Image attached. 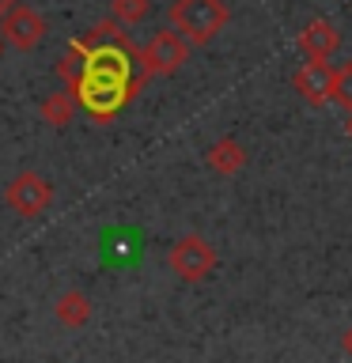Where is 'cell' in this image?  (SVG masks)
<instances>
[{"label":"cell","mask_w":352,"mask_h":363,"mask_svg":"<svg viewBox=\"0 0 352 363\" xmlns=\"http://www.w3.org/2000/svg\"><path fill=\"white\" fill-rule=\"evenodd\" d=\"M329 99L337 102V106L352 110V61L337 65L334 68V84H329Z\"/></svg>","instance_id":"obj_13"},{"label":"cell","mask_w":352,"mask_h":363,"mask_svg":"<svg viewBox=\"0 0 352 363\" xmlns=\"http://www.w3.org/2000/svg\"><path fill=\"white\" fill-rule=\"evenodd\" d=\"M345 129H348V136H352V110H348V121H345Z\"/></svg>","instance_id":"obj_18"},{"label":"cell","mask_w":352,"mask_h":363,"mask_svg":"<svg viewBox=\"0 0 352 363\" xmlns=\"http://www.w3.org/2000/svg\"><path fill=\"white\" fill-rule=\"evenodd\" d=\"M121 30H125L121 23H114V19H102V23H95V27H91V42H114V45H129V38H125Z\"/></svg>","instance_id":"obj_14"},{"label":"cell","mask_w":352,"mask_h":363,"mask_svg":"<svg viewBox=\"0 0 352 363\" xmlns=\"http://www.w3.org/2000/svg\"><path fill=\"white\" fill-rule=\"evenodd\" d=\"M4 50H8V45H4V38H0V57H4Z\"/></svg>","instance_id":"obj_19"},{"label":"cell","mask_w":352,"mask_h":363,"mask_svg":"<svg viewBox=\"0 0 352 363\" xmlns=\"http://www.w3.org/2000/svg\"><path fill=\"white\" fill-rule=\"evenodd\" d=\"M341 348H345V356L352 359V325L345 329V337H341Z\"/></svg>","instance_id":"obj_16"},{"label":"cell","mask_w":352,"mask_h":363,"mask_svg":"<svg viewBox=\"0 0 352 363\" xmlns=\"http://www.w3.org/2000/svg\"><path fill=\"white\" fill-rule=\"evenodd\" d=\"M76 65H79V61H72V53L57 61V76L65 79V87H68V91H76V84H79V68H76Z\"/></svg>","instance_id":"obj_15"},{"label":"cell","mask_w":352,"mask_h":363,"mask_svg":"<svg viewBox=\"0 0 352 363\" xmlns=\"http://www.w3.org/2000/svg\"><path fill=\"white\" fill-rule=\"evenodd\" d=\"M148 16H152V0H110V19L121 23L125 30L141 27Z\"/></svg>","instance_id":"obj_12"},{"label":"cell","mask_w":352,"mask_h":363,"mask_svg":"<svg viewBox=\"0 0 352 363\" xmlns=\"http://www.w3.org/2000/svg\"><path fill=\"white\" fill-rule=\"evenodd\" d=\"M189 50L193 45L182 38L175 27H167V30H155L133 57H136V65H141V72L152 79V76H175L178 68L189 61Z\"/></svg>","instance_id":"obj_2"},{"label":"cell","mask_w":352,"mask_h":363,"mask_svg":"<svg viewBox=\"0 0 352 363\" xmlns=\"http://www.w3.org/2000/svg\"><path fill=\"white\" fill-rule=\"evenodd\" d=\"M76 99L79 106H87V113L95 121H110L125 102H129V79L114 84V79H95V76H79L76 84Z\"/></svg>","instance_id":"obj_6"},{"label":"cell","mask_w":352,"mask_h":363,"mask_svg":"<svg viewBox=\"0 0 352 363\" xmlns=\"http://www.w3.org/2000/svg\"><path fill=\"white\" fill-rule=\"evenodd\" d=\"M167 265H170V272H175L178 280L201 284V280H209L212 269H216V246L204 235H182L178 242L170 246Z\"/></svg>","instance_id":"obj_4"},{"label":"cell","mask_w":352,"mask_h":363,"mask_svg":"<svg viewBox=\"0 0 352 363\" xmlns=\"http://www.w3.org/2000/svg\"><path fill=\"white\" fill-rule=\"evenodd\" d=\"M4 204L23 220H38V216L53 204V182L38 174V170H19L4 186Z\"/></svg>","instance_id":"obj_3"},{"label":"cell","mask_w":352,"mask_h":363,"mask_svg":"<svg viewBox=\"0 0 352 363\" xmlns=\"http://www.w3.org/2000/svg\"><path fill=\"white\" fill-rule=\"evenodd\" d=\"M53 314H57V322H61L65 329H84V325L91 322V314H95V306H91V299H87L84 291L68 288V291L57 295Z\"/></svg>","instance_id":"obj_10"},{"label":"cell","mask_w":352,"mask_h":363,"mask_svg":"<svg viewBox=\"0 0 352 363\" xmlns=\"http://www.w3.org/2000/svg\"><path fill=\"white\" fill-rule=\"evenodd\" d=\"M45 34H50V23H45V16L38 8L31 4H11L4 16H0V38H4V45H11L16 53H31L38 50V45L45 42Z\"/></svg>","instance_id":"obj_5"},{"label":"cell","mask_w":352,"mask_h":363,"mask_svg":"<svg viewBox=\"0 0 352 363\" xmlns=\"http://www.w3.org/2000/svg\"><path fill=\"white\" fill-rule=\"evenodd\" d=\"M167 16H170V27L189 45H209L227 27L231 11H227L224 0H175Z\"/></svg>","instance_id":"obj_1"},{"label":"cell","mask_w":352,"mask_h":363,"mask_svg":"<svg viewBox=\"0 0 352 363\" xmlns=\"http://www.w3.org/2000/svg\"><path fill=\"white\" fill-rule=\"evenodd\" d=\"M295 45H299V53L311 57V61H329V57L341 50V30L329 19H311L299 34H295Z\"/></svg>","instance_id":"obj_7"},{"label":"cell","mask_w":352,"mask_h":363,"mask_svg":"<svg viewBox=\"0 0 352 363\" xmlns=\"http://www.w3.org/2000/svg\"><path fill=\"white\" fill-rule=\"evenodd\" d=\"M76 110H79V99H76V91H68V87L53 91V95H45L38 102V118L50 125V129H65Z\"/></svg>","instance_id":"obj_11"},{"label":"cell","mask_w":352,"mask_h":363,"mask_svg":"<svg viewBox=\"0 0 352 363\" xmlns=\"http://www.w3.org/2000/svg\"><path fill=\"white\" fill-rule=\"evenodd\" d=\"M11 4H19V0H0V16H4V11H8Z\"/></svg>","instance_id":"obj_17"},{"label":"cell","mask_w":352,"mask_h":363,"mask_svg":"<svg viewBox=\"0 0 352 363\" xmlns=\"http://www.w3.org/2000/svg\"><path fill=\"white\" fill-rule=\"evenodd\" d=\"M204 159H209V170L220 178H235L238 170L246 167V147L235 140V136H220L209 152H204Z\"/></svg>","instance_id":"obj_9"},{"label":"cell","mask_w":352,"mask_h":363,"mask_svg":"<svg viewBox=\"0 0 352 363\" xmlns=\"http://www.w3.org/2000/svg\"><path fill=\"white\" fill-rule=\"evenodd\" d=\"M292 84L303 95L307 106H326L329 84H334V68H329V61H311V57H307V65H299V72H295Z\"/></svg>","instance_id":"obj_8"}]
</instances>
